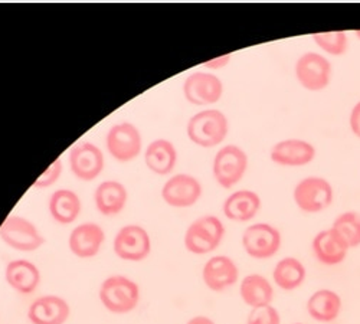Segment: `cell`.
<instances>
[{
	"instance_id": "obj_33",
	"label": "cell",
	"mask_w": 360,
	"mask_h": 324,
	"mask_svg": "<svg viewBox=\"0 0 360 324\" xmlns=\"http://www.w3.org/2000/svg\"><path fill=\"white\" fill-rule=\"evenodd\" d=\"M185 324H217V323L207 316H195L191 320H188Z\"/></svg>"
},
{
	"instance_id": "obj_13",
	"label": "cell",
	"mask_w": 360,
	"mask_h": 324,
	"mask_svg": "<svg viewBox=\"0 0 360 324\" xmlns=\"http://www.w3.org/2000/svg\"><path fill=\"white\" fill-rule=\"evenodd\" d=\"M70 166L78 179L94 181L104 169V155L93 143H79L70 152Z\"/></svg>"
},
{
	"instance_id": "obj_16",
	"label": "cell",
	"mask_w": 360,
	"mask_h": 324,
	"mask_svg": "<svg viewBox=\"0 0 360 324\" xmlns=\"http://www.w3.org/2000/svg\"><path fill=\"white\" fill-rule=\"evenodd\" d=\"M104 241V229L96 222H85L72 229L68 238V247L75 257L86 259L98 255Z\"/></svg>"
},
{
	"instance_id": "obj_2",
	"label": "cell",
	"mask_w": 360,
	"mask_h": 324,
	"mask_svg": "<svg viewBox=\"0 0 360 324\" xmlns=\"http://www.w3.org/2000/svg\"><path fill=\"white\" fill-rule=\"evenodd\" d=\"M229 130L226 115L215 108L196 112L188 123V137L200 147H215L221 144Z\"/></svg>"
},
{
	"instance_id": "obj_8",
	"label": "cell",
	"mask_w": 360,
	"mask_h": 324,
	"mask_svg": "<svg viewBox=\"0 0 360 324\" xmlns=\"http://www.w3.org/2000/svg\"><path fill=\"white\" fill-rule=\"evenodd\" d=\"M112 250L120 259L140 262L152 252V240L143 226L126 225L115 233Z\"/></svg>"
},
{
	"instance_id": "obj_30",
	"label": "cell",
	"mask_w": 360,
	"mask_h": 324,
	"mask_svg": "<svg viewBox=\"0 0 360 324\" xmlns=\"http://www.w3.org/2000/svg\"><path fill=\"white\" fill-rule=\"evenodd\" d=\"M61 173H63V163H61V160L56 159L52 164H49V167L35 181L34 188L44 189V188H48V186L53 185L59 179V176H61Z\"/></svg>"
},
{
	"instance_id": "obj_17",
	"label": "cell",
	"mask_w": 360,
	"mask_h": 324,
	"mask_svg": "<svg viewBox=\"0 0 360 324\" xmlns=\"http://www.w3.org/2000/svg\"><path fill=\"white\" fill-rule=\"evenodd\" d=\"M70 316L68 302L59 296L38 297L27 309V320L32 324H65Z\"/></svg>"
},
{
	"instance_id": "obj_21",
	"label": "cell",
	"mask_w": 360,
	"mask_h": 324,
	"mask_svg": "<svg viewBox=\"0 0 360 324\" xmlns=\"http://www.w3.org/2000/svg\"><path fill=\"white\" fill-rule=\"evenodd\" d=\"M261 209V197L252 190H236L224 203V215L235 222H248Z\"/></svg>"
},
{
	"instance_id": "obj_18",
	"label": "cell",
	"mask_w": 360,
	"mask_h": 324,
	"mask_svg": "<svg viewBox=\"0 0 360 324\" xmlns=\"http://www.w3.org/2000/svg\"><path fill=\"white\" fill-rule=\"evenodd\" d=\"M311 250L317 261L327 267L342 264L349 252V247L333 228L320 231L313 238Z\"/></svg>"
},
{
	"instance_id": "obj_23",
	"label": "cell",
	"mask_w": 360,
	"mask_h": 324,
	"mask_svg": "<svg viewBox=\"0 0 360 324\" xmlns=\"http://www.w3.org/2000/svg\"><path fill=\"white\" fill-rule=\"evenodd\" d=\"M127 197L129 193L124 185L115 181L100 183L94 193L97 209L104 216H114L122 212L127 203Z\"/></svg>"
},
{
	"instance_id": "obj_28",
	"label": "cell",
	"mask_w": 360,
	"mask_h": 324,
	"mask_svg": "<svg viewBox=\"0 0 360 324\" xmlns=\"http://www.w3.org/2000/svg\"><path fill=\"white\" fill-rule=\"evenodd\" d=\"M314 44L328 55L340 56L349 49V38L343 31L335 32H319L311 35Z\"/></svg>"
},
{
	"instance_id": "obj_22",
	"label": "cell",
	"mask_w": 360,
	"mask_h": 324,
	"mask_svg": "<svg viewBox=\"0 0 360 324\" xmlns=\"http://www.w3.org/2000/svg\"><path fill=\"white\" fill-rule=\"evenodd\" d=\"M239 296L251 309L271 306L274 300V287L266 277L250 274L239 284Z\"/></svg>"
},
{
	"instance_id": "obj_10",
	"label": "cell",
	"mask_w": 360,
	"mask_h": 324,
	"mask_svg": "<svg viewBox=\"0 0 360 324\" xmlns=\"http://www.w3.org/2000/svg\"><path fill=\"white\" fill-rule=\"evenodd\" d=\"M108 153L118 162H130L141 152V134L131 123L112 126L105 137Z\"/></svg>"
},
{
	"instance_id": "obj_1",
	"label": "cell",
	"mask_w": 360,
	"mask_h": 324,
	"mask_svg": "<svg viewBox=\"0 0 360 324\" xmlns=\"http://www.w3.org/2000/svg\"><path fill=\"white\" fill-rule=\"evenodd\" d=\"M98 297L107 311L127 314L139 306L140 287L126 276H111L103 281Z\"/></svg>"
},
{
	"instance_id": "obj_14",
	"label": "cell",
	"mask_w": 360,
	"mask_h": 324,
	"mask_svg": "<svg viewBox=\"0 0 360 324\" xmlns=\"http://www.w3.org/2000/svg\"><path fill=\"white\" fill-rule=\"evenodd\" d=\"M202 280L211 291H225L239 280L238 265L226 255L211 257L202 268Z\"/></svg>"
},
{
	"instance_id": "obj_5",
	"label": "cell",
	"mask_w": 360,
	"mask_h": 324,
	"mask_svg": "<svg viewBox=\"0 0 360 324\" xmlns=\"http://www.w3.org/2000/svg\"><path fill=\"white\" fill-rule=\"evenodd\" d=\"M0 240L22 252L37 251L45 244L41 231L31 221L19 215L8 216L0 225Z\"/></svg>"
},
{
	"instance_id": "obj_15",
	"label": "cell",
	"mask_w": 360,
	"mask_h": 324,
	"mask_svg": "<svg viewBox=\"0 0 360 324\" xmlns=\"http://www.w3.org/2000/svg\"><path fill=\"white\" fill-rule=\"evenodd\" d=\"M316 157V147L300 138H287L283 141H278L274 144L269 153V159H271L276 164L284 166V167H300L311 163Z\"/></svg>"
},
{
	"instance_id": "obj_11",
	"label": "cell",
	"mask_w": 360,
	"mask_h": 324,
	"mask_svg": "<svg viewBox=\"0 0 360 324\" xmlns=\"http://www.w3.org/2000/svg\"><path fill=\"white\" fill-rule=\"evenodd\" d=\"M224 94L222 81L211 72H193L184 84V96L193 105H211Z\"/></svg>"
},
{
	"instance_id": "obj_19",
	"label": "cell",
	"mask_w": 360,
	"mask_h": 324,
	"mask_svg": "<svg viewBox=\"0 0 360 324\" xmlns=\"http://www.w3.org/2000/svg\"><path fill=\"white\" fill-rule=\"evenodd\" d=\"M6 283L20 294H32L41 284V271L27 259H13L6 265Z\"/></svg>"
},
{
	"instance_id": "obj_12",
	"label": "cell",
	"mask_w": 360,
	"mask_h": 324,
	"mask_svg": "<svg viewBox=\"0 0 360 324\" xmlns=\"http://www.w3.org/2000/svg\"><path fill=\"white\" fill-rule=\"evenodd\" d=\"M202 196V185L191 174L180 173L170 178L163 189V200L173 208H189Z\"/></svg>"
},
{
	"instance_id": "obj_26",
	"label": "cell",
	"mask_w": 360,
	"mask_h": 324,
	"mask_svg": "<svg viewBox=\"0 0 360 324\" xmlns=\"http://www.w3.org/2000/svg\"><path fill=\"white\" fill-rule=\"evenodd\" d=\"M307 270L304 264L295 257L280 259L273 270V280L283 291H294L306 281Z\"/></svg>"
},
{
	"instance_id": "obj_29",
	"label": "cell",
	"mask_w": 360,
	"mask_h": 324,
	"mask_svg": "<svg viewBox=\"0 0 360 324\" xmlns=\"http://www.w3.org/2000/svg\"><path fill=\"white\" fill-rule=\"evenodd\" d=\"M247 324H281V316L273 304L251 309L247 317Z\"/></svg>"
},
{
	"instance_id": "obj_7",
	"label": "cell",
	"mask_w": 360,
	"mask_h": 324,
	"mask_svg": "<svg viewBox=\"0 0 360 324\" xmlns=\"http://www.w3.org/2000/svg\"><path fill=\"white\" fill-rule=\"evenodd\" d=\"M248 169V156L241 147L228 144L217 153L214 159L215 181L224 189H231L241 182Z\"/></svg>"
},
{
	"instance_id": "obj_20",
	"label": "cell",
	"mask_w": 360,
	"mask_h": 324,
	"mask_svg": "<svg viewBox=\"0 0 360 324\" xmlns=\"http://www.w3.org/2000/svg\"><path fill=\"white\" fill-rule=\"evenodd\" d=\"M342 297L333 290L320 288L307 300L306 309L309 316L319 323H332L342 313Z\"/></svg>"
},
{
	"instance_id": "obj_27",
	"label": "cell",
	"mask_w": 360,
	"mask_h": 324,
	"mask_svg": "<svg viewBox=\"0 0 360 324\" xmlns=\"http://www.w3.org/2000/svg\"><path fill=\"white\" fill-rule=\"evenodd\" d=\"M330 228H333L339 233V237L346 242L349 250L360 247V214L354 211L343 212L335 219Z\"/></svg>"
},
{
	"instance_id": "obj_24",
	"label": "cell",
	"mask_w": 360,
	"mask_h": 324,
	"mask_svg": "<svg viewBox=\"0 0 360 324\" xmlns=\"http://www.w3.org/2000/svg\"><path fill=\"white\" fill-rule=\"evenodd\" d=\"M144 162L147 167L156 174H169L177 162V152L172 141L159 138L150 143L144 153Z\"/></svg>"
},
{
	"instance_id": "obj_6",
	"label": "cell",
	"mask_w": 360,
	"mask_h": 324,
	"mask_svg": "<svg viewBox=\"0 0 360 324\" xmlns=\"http://www.w3.org/2000/svg\"><path fill=\"white\" fill-rule=\"evenodd\" d=\"M281 232L269 223L250 225L243 233V248L254 259L273 258L281 248Z\"/></svg>"
},
{
	"instance_id": "obj_35",
	"label": "cell",
	"mask_w": 360,
	"mask_h": 324,
	"mask_svg": "<svg viewBox=\"0 0 360 324\" xmlns=\"http://www.w3.org/2000/svg\"><path fill=\"white\" fill-rule=\"evenodd\" d=\"M292 324H303V323H292Z\"/></svg>"
},
{
	"instance_id": "obj_3",
	"label": "cell",
	"mask_w": 360,
	"mask_h": 324,
	"mask_svg": "<svg viewBox=\"0 0 360 324\" xmlns=\"http://www.w3.org/2000/svg\"><path fill=\"white\" fill-rule=\"evenodd\" d=\"M225 237V226L218 216L206 215L193 221L185 232V248L195 255L214 252Z\"/></svg>"
},
{
	"instance_id": "obj_32",
	"label": "cell",
	"mask_w": 360,
	"mask_h": 324,
	"mask_svg": "<svg viewBox=\"0 0 360 324\" xmlns=\"http://www.w3.org/2000/svg\"><path fill=\"white\" fill-rule=\"evenodd\" d=\"M231 61V55H224V56H218L215 60H211L209 63L205 64L206 68H211V70H221L225 65H228Z\"/></svg>"
},
{
	"instance_id": "obj_31",
	"label": "cell",
	"mask_w": 360,
	"mask_h": 324,
	"mask_svg": "<svg viewBox=\"0 0 360 324\" xmlns=\"http://www.w3.org/2000/svg\"><path fill=\"white\" fill-rule=\"evenodd\" d=\"M349 124L353 134L360 138V101L356 103L354 107L352 108V112L349 117Z\"/></svg>"
},
{
	"instance_id": "obj_25",
	"label": "cell",
	"mask_w": 360,
	"mask_h": 324,
	"mask_svg": "<svg viewBox=\"0 0 360 324\" xmlns=\"http://www.w3.org/2000/svg\"><path fill=\"white\" fill-rule=\"evenodd\" d=\"M81 212V200L78 195L70 189H59L49 199V214L52 219L61 225L75 222Z\"/></svg>"
},
{
	"instance_id": "obj_4",
	"label": "cell",
	"mask_w": 360,
	"mask_h": 324,
	"mask_svg": "<svg viewBox=\"0 0 360 324\" xmlns=\"http://www.w3.org/2000/svg\"><path fill=\"white\" fill-rule=\"evenodd\" d=\"M292 197L300 211L306 214H319L332 205L335 192L332 185L324 178L309 176L295 185Z\"/></svg>"
},
{
	"instance_id": "obj_34",
	"label": "cell",
	"mask_w": 360,
	"mask_h": 324,
	"mask_svg": "<svg viewBox=\"0 0 360 324\" xmlns=\"http://www.w3.org/2000/svg\"><path fill=\"white\" fill-rule=\"evenodd\" d=\"M354 35H356V38L360 41V31H356V32H354Z\"/></svg>"
},
{
	"instance_id": "obj_9",
	"label": "cell",
	"mask_w": 360,
	"mask_h": 324,
	"mask_svg": "<svg viewBox=\"0 0 360 324\" xmlns=\"http://www.w3.org/2000/svg\"><path fill=\"white\" fill-rule=\"evenodd\" d=\"M332 64L326 56L316 52H306L295 63L298 84L309 91H321L332 79Z\"/></svg>"
}]
</instances>
